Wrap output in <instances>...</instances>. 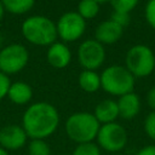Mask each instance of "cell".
Wrapping results in <instances>:
<instances>
[{
    "label": "cell",
    "mask_w": 155,
    "mask_h": 155,
    "mask_svg": "<svg viewBox=\"0 0 155 155\" xmlns=\"http://www.w3.org/2000/svg\"><path fill=\"white\" fill-rule=\"evenodd\" d=\"M10 85H11V81H10L8 75L0 71V101H2L5 97H7Z\"/></svg>",
    "instance_id": "24"
},
{
    "label": "cell",
    "mask_w": 155,
    "mask_h": 155,
    "mask_svg": "<svg viewBox=\"0 0 155 155\" xmlns=\"http://www.w3.org/2000/svg\"><path fill=\"white\" fill-rule=\"evenodd\" d=\"M78 59L85 70H97L105 61V48L96 39H87L78 48Z\"/></svg>",
    "instance_id": "9"
},
{
    "label": "cell",
    "mask_w": 155,
    "mask_h": 155,
    "mask_svg": "<svg viewBox=\"0 0 155 155\" xmlns=\"http://www.w3.org/2000/svg\"><path fill=\"white\" fill-rule=\"evenodd\" d=\"M4 15H5V8H4V6H2V2H1V0H0V22L2 21V18H4Z\"/></svg>",
    "instance_id": "28"
},
{
    "label": "cell",
    "mask_w": 155,
    "mask_h": 155,
    "mask_svg": "<svg viewBox=\"0 0 155 155\" xmlns=\"http://www.w3.org/2000/svg\"><path fill=\"white\" fill-rule=\"evenodd\" d=\"M85 21L94 18L99 12V4L93 0H80L76 11Z\"/></svg>",
    "instance_id": "18"
},
{
    "label": "cell",
    "mask_w": 155,
    "mask_h": 155,
    "mask_svg": "<svg viewBox=\"0 0 155 155\" xmlns=\"http://www.w3.org/2000/svg\"><path fill=\"white\" fill-rule=\"evenodd\" d=\"M59 125V113L48 102L30 104L22 116V127L28 138L45 139L52 136Z\"/></svg>",
    "instance_id": "1"
},
{
    "label": "cell",
    "mask_w": 155,
    "mask_h": 155,
    "mask_svg": "<svg viewBox=\"0 0 155 155\" xmlns=\"http://www.w3.org/2000/svg\"><path fill=\"white\" fill-rule=\"evenodd\" d=\"M62 155H71V154H62Z\"/></svg>",
    "instance_id": "32"
},
{
    "label": "cell",
    "mask_w": 155,
    "mask_h": 155,
    "mask_svg": "<svg viewBox=\"0 0 155 155\" xmlns=\"http://www.w3.org/2000/svg\"><path fill=\"white\" fill-rule=\"evenodd\" d=\"M71 155H101V148L94 142L81 143L74 148Z\"/></svg>",
    "instance_id": "20"
},
{
    "label": "cell",
    "mask_w": 155,
    "mask_h": 155,
    "mask_svg": "<svg viewBox=\"0 0 155 155\" xmlns=\"http://www.w3.org/2000/svg\"><path fill=\"white\" fill-rule=\"evenodd\" d=\"M28 136L22 125H6L0 128V147L6 151H16L27 144Z\"/></svg>",
    "instance_id": "10"
},
{
    "label": "cell",
    "mask_w": 155,
    "mask_h": 155,
    "mask_svg": "<svg viewBox=\"0 0 155 155\" xmlns=\"http://www.w3.org/2000/svg\"><path fill=\"white\" fill-rule=\"evenodd\" d=\"M116 103L119 108V116L125 120L136 117L140 110V99L134 92H130L119 97Z\"/></svg>",
    "instance_id": "13"
},
{
    "label": "cell",
    "mask_w": 155,
    "mask_h": 155,
    "mask_svg": "<svg viewBox=\"0 0 155 155\" xmlns=\"http://www.w3.org/2000/svg\"><path fill=\"white\" fill-rule=\"evenodd\" d=\"M21 30L23 38L36 46H50L58 38L56 23L51 18L41 15H34L25 18Z\"/></svg>",
    "instance_id": "2"
},
{
    "label": "cell",
    "mask_w": 155,
    "mask_h": 155,
    "mask_svg": "<svg viewBox=\"0 0 155 155\" xmlns=\"http://www.w3.org/2000/svg\"><path fill=\"white\" fill-rule=\"evenodd\" d=\"M93 1H96L98 4H103V2H107V1H110V0H93Z\"/></svg>",
    "instance_id": "30"
},
{
    "label": "cell",
    "mask_w": 155,
    "mask_h": 155,
    "mask_svg": "<svg viewBox=\"0 0 155 155\" xmlns=\"http://www.w3.org/2000/svg\"><path fill=\"white\" fill-rule=\"evenodd\" d=\"M7 98L17 105H24L28 104L33 98V90L31 86L24 81H15L11 82Z\"/></svg>",
    "instance_id": "15"
},
{
    "label": "cell",
    "mask_w": 155,
    "mask_h": 155,
    "mask_svg": "<svg viewBox=\"0 0 155 155\" xmlns=\"http://www.w3.org/2000/svg\"><path fill=\"white\" fill-rule=\"evenodd\" d=\"M136 155H155V145H145L139 149Z\"/></svg>",
    "instance_id": "27"
},
{
    "label": "cell",
    "mask_w": 155,
    "mask_h": 155,
    "mask_svg": "<svg viewBox=\"0 0 155 155\" xmlns=\"http://www.w3.org/2000/svg\"><path fill=\"white\" fill-rule=\"evenodd\" d=\"M154 74H155V70H154Z\"/></svg>",
    "instance_id": "34"
},
{
    "label": "cell",
    "mask_w": 155,
    "mask_h": 155,
    "mask_svg": "<svg viewBox=\"0 0 155 155\" xmlns=\"http://www.w3.org/2000/svg\"><path fill=\"white\" fill-rule=\"evenodd\" d=\"M28 155H51V148L45 139H30Z\"/></svg>",
    "instance_id": "19"
},
{
    "label": "cell",
    "mask_w": 155,
    "mask_h": 155,
    "mask_svg": "<svg viewBox=\"0 0 155 155\" xmlns=\"http://www.w3.org/2000/svg\"><path fill=\"white\" fill-rule=\"evenodd\" d=\"M79 86L87 93L97 92L101 88V75L96 70H82L78 78Z\"/></svg>",
    "instance_id": "16"
},
{
    "label": "cell",
    "mask_w": 155,
    "mask_h": 155,
    "mask_svg": "<svg viewBox=\"0 0 155 155\" xmlns=\"http://www.w3.org/2000/svg\"><path fill=\"white\" fill-rule=\"evenodd\" d=\"M29 62V52L22 44H10L0 50V71L11 75L22 71Z\"/></svg>",
    "instance_id": "6"
},
{
    "label": "cell",
    "mask_w": 155,
    "mask_h": 155,
    "mask_svg": "<svg viewBox=\"0 0 155 155\" xmlns=\"http://www.w3.org/2000/svg\"><path fill=\"white\" fill-rule=\"evenodd\" d=\"M144 16L148 22V24L155 29V0H149L145 5L144 10Z\"/></svg>",
    "instance_id": "23"
},
{
    "label": "cell",
    "mask_w": 155,
    "mask_h": 155,
    "mask_svg": "<svg viewBox=\"0 0 155 155\" xmlns=\"http://www.w3.org/2000/svg\"><path fill=\"white\" fill-rule=\"evenodd\" d=\"M0 155H10V153H8V151H6L5 149H2V148L0 147Z\"/></svg>",
    "instance_id": "29"
},
{
    "label": "cell",
    "mask_w": 155,
    "mask_h": 155,
    "mask_svg": "<svg viewBox=\"0 0 155 155\" xmlns=\"http://www.w3.org/2000/svg\"><path fill=\"white\" fill-rule=\"evenodd\" d=\"M101 124L94 117L93 113L76 111L71 114L64 124V130L68 138L76 144L93 142L97 138Z\"/></svg>",
    "instance_id": "3"
},
{
    "label": "cell",
    "mask_w": 155,
    "mask_h": 155,
    "mask_svg": "<svg viewBox=\"0 0 155 155\" xmlns=\"http://www.w3.org/2000/svg\"><path fill=\"white\" fill-rule=\"evenodd\" d=\"M93 115L101 125L115 122V120L119 117V108H117L116 101H113V99L101 101L94 107Z\"/></svg>",
    "instance_id": "14"
},
{
    "label": "cell",
    "mask_w": 155,
    "mask_h": 155,
    "mask_svg": "<svg viewBox=\"0 0 155 155\" xmlns=\"http://www.w3.org/2000/svg\"><path fill=\"white\" fill-rule=\"evenodd\" d=\"M134 76L126 67L114 64L107 67L101 74V87L111 96L121 97L126 93L133 92Z\"/></svg>",
    "instance_id": "4"
},
{
    "label": "cell",
    "mask_w": 155,
    "mask_h": 155,
    "mask_svg": "<svg viewBox=\"0 0 155 155\" xmlns=\"http://www.w3.org/2000/svg\"><path fill=\"white\" fill-rule=\"evenodd\" d=\"M58 38L63 42H73L80 39L86 30V21L76 12H64L56 23Z\"/></svg>",
    "instance_id": "8"
},
{
    "label": "cell",
    "mask_w": 155,
    "mask_h": 155,
    "mask_svg": "<svg viewBox=\"0 0 155 155\" xmlns=\"http://www.w3.org/2000/svg\"><path fill=\"white\" fill-rule=\"evenodd\" d=\"M125 67L134 78L149 76L155 70V54L147 45H134L126 53Z\"/></svg>",
    "instance_id": "5"
},
{
    "label": "cell",
    "mask_w": 155,
    "mask_h": 155,
    "mask_svg": "<svg viewBox=\"0 0 155 155\" xmlns=\"http://www.w3.org/2000/svg\"><path fill=\"white\" fill-rule=\"evenodd\" d=\"M97 144L101 149L117 154L127 144V132L117 122H110L101 125L97 134Z\"/></svg>",
    "instance_id": "7"
},
{
    "label": "cell",
    "mask_w": 155,
    "mask_h": 155,
    "mask_svg": "<svg viewBox=\"0 0 155 155\" xmlns=\"http://www.w3.org/2000/svg\"><path fill=\"white\" fill-rule=\"evenodd\" d=\"M1 41H2V38H1V35H0V44H1Z\"/></svg>",
    "instance_id": "31"
},
{
    "label": "cell",
    "mask_w": 155,
    "mask_h": 155,
    "mask_svg": "<svg viewBox=\"0 0 155 155\" xmlns=\"http://www.w3.org/2000/svg\"><path fill=\"white\" fill-rule=\"evenodd\" d=\"M5 12L12 15H24L29 12L35 5V0H1Z\"/></svg>",
    "instance_id": "17"
},
{
    "label": "cell",
    "mask_w": 155,
    "mask_h": 155,
    "mask_svg": "<svg viewBox=\"0 0 155 155\" xmlns=\"http://www.w3.org/2000/svg\"><path fill=\"white\" fill-rule=\"evenodd\" d=\"M139 0H110V4L115 12L130 13L137 5Z\"/></svg>",
    "instance_id": "21"
},
{
    "label": "cell",
    "mask_w": 155,
    "mask_h": 155,
    "mask_svg": "<svg viewBox=\"0 0 155 155\" xmlns=\"http://www.w3.org/2000/svg\"><path fill=\"white\" fill-rule=\"evenodd\" d=\"M110 19L113 22H115L116 24H119L120 27H126L130 23V13H124V12H113Z\"/></svg>",
    "instance_id": "25"
},
{
    "label": "cell",
    "mask_w": 155,
    "mask_h": 155,
    "mask_svg": "<svg viewBox=\"0 0 155 155\" xmlns=\"http://www.w3.org/2000/svg\"><path fill=\"white\" fill-rule=\"evenodd\" d=\"M147 103L153 111H155V86H153L147 93Z\"/></svg>",
    "instance_id": "26"
},
{
    "label": "cell",
    "mask_w": 155,
    "mask_h": 155,
    "mask_svg": "<svg viewBox=\"0 0 155 155\" xmlns=\"http://www.w3.org/2000/svg\"><path fill=\"white\" fill-rule=\"evenodd\" d=\"M46 59L48 64L56 69H63L71 62V52L65 42L54 41L48 46L46 52Z\"/></svg>",
    "instance_id": "12"
},
{
    "label": "cell",
    "mask_w": 155,
    "mask_h": 155,
    "mask_svg": "<svg viewBox=\"0 0 155 155\" xmlns=\"http://www.w3.org/2000/svg\"><path fill=\"white\" fill-rule=\"evenodd\" d=\"M144 131L147 136L155 142V111H151L147 115L144 120Z\"/></svg>",
    "instance_id": "22"
},
{
    "label": "cell",
    "mask_w": 155,
    "mask_h": 155,
    "mask_svg": "<svg viewBox=\"0 0 155 155\" xmlns=\"http://www.w3.org/2000/svg\"><path fill=\"white\" fill-rule=\"evenodd\" d=\"M114 155H122V154H114Z\"/></svg>",
    "instance_id": "33"
},
{
    "label": "cell",
    "mask_w": 155,
    "mask_h": 155,
    "mask_svg": "<svg viewBox=\"0 0 155 155\" xmlns=\"http://www.w3.org/2000/svg\"><path fill=\"white\" fill-rule=\"evenodd\" d=\"M124 34V28L111 19L101 22L94 29V39L102 45H111L117 42Z\"/></svg>",
    "instance_id": "11"
}]
</instances>
